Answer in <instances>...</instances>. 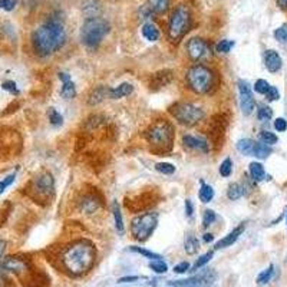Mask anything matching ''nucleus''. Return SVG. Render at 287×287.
I'll use <instances>...</instances> for the list:
<instances>
[{
	"mask_svg": "<svg viewBox=\"0 0 287 287\" xmlns=\"http://www.w3.org/2000/svg\"><path fill=\"white\" fill-rule=\"evenodd\" d=\"M59 259L63 270L69 276L82 277L94 267L96 261V249L88 240H77L63 249Z\"/></svg>",
	"mask_w": 287,
	"mask_h": 287,
	"instance_id": "f257e3e1",
	"label": "nucleus"
},
{
	"mask_svg": "<svg viewBox=\"0 0 287 287\" xmlns=\"http://www.w3.org/2000/svg\"><path fill=\"white\" fill-rule=\"evenodd\" d=\"M66 40V29L59 18H52L38 26L32 33V48L40 57L51 56Z\"/></svg>",
	"mask_w": 287,
	"mask_h": 287,
	"instance_id": "f03ea898",
	"label": "nucleus"
},
{
	"mask_svg": "<svg viewBox=\"0 0 287 287\" xmlns=\"http://www.w3.org/2000/svg\"><path fill=\"white\" fill-rule=\"evenodd\" d=\"M175 130L170 121L158 119L150 125L145 132V138L150 144L151 151L158 155L168 154L174 147Z\"/></svg>",
	"mask_w": 287,
	"mask_h": 287,
	"instance_id": "7ed1b4c3",
	"label": "nucleus"
},
{
	"mask_svg": "<svg viewBox=\"0 0 287 287\" xmlns=\"http://www.w3.org/2000/svg\"><path fill=\"white\" fill-rule=\"evenodd\" d=\"M187 85L190 86V89L194 91L195 94L204 95L211 92L215 88L217 83V78L214 71L210 69L206 65H194L188 71H187Z\"/></svg>",
	"mask_w": 287,
	"mask_h": 287,
	"instance_id": "20e7f679",
	"label": "nucleus"
},
{
	"mask_svg": "<svg viewBox=\"0 0 287 287\" xmlns=\"http://www.w3.org/2000/svg\"><path fill=\"white\" fill-rule=\"evenodd\" d=\"M111 32V25L109 22L99 18H91L86 19L82 25L80 29V40L82 43L89 48L95 49L101 45V42L105 39V36Z\"/></svg>",
	"mask_w": 287,
	"mask_h": 287,
	"instance_id": "39448f33",
	"label": "nucleus"
},
{
	"mask_svg": "<svg viewBox=\"0 0 287 287\" xmlns=\"http://www.w3.org/2000/svg\"><path fill=\"white\" fill-rule=\"evenodd\" d=\"M191 10L187 4H178L171 13L168 23V38L172 43H178L191 29Z\"/></svg>",
	"mask_w": 287,
	"mask_h": 287,
	"instance_id": "423d86ee",
	"label": "nucleus"
},
{
	"mask_svg": "<svg viewBox=\"0 0 287 287\" xmlns=\"http://www.w3.org/2000/svg\"><path fill=\"white\" fill-rule=\"evenodd\" d=\"M55 194V180L52 174L42 171L30 183V197L36 203H51Z\"/></svg>",
	"mask_w": 287,
	"mask_h": 287,
	"instance_id": "0eeeda50",
	"label": "nucleus"
},
{
	"mask_svg": "<svg viewBox=\"0 0 287 287\" xmlns=\"http://www.w3.org/2000/svg\"><path fill=\"white\" fill-rule=\"evenodd\" d=\"M158 224V214L150 211L142 212L131 220V233L136 241H147L153 235L154 230Z\"/></svg>",
	"mask_w": 287,
	"mask_h": 287,
	"instance_id": "6e6552de",
	"label": "nucleus"
},
{
	"mask_svg": "<svg viewBox=\"0 0 287 287\" xmlns=\"http://www.w3.org/2000/svg\"><path fill=\"white\" fill-rule=\"evenodd\" d=\"M170 112L181 125H185V127H194L204 118L203 108L190 104V102L174 104L170 108Z\"/></svg>",
	"mask_w": 287,
	"mask_h": 287,
	"instance_id": "1a4fd4ad",
	"label": "nucleus"
},
{
	"mask_svg": "<svg viewBox=\"0 0 287 287\" xmlns=\"http://www.w3.org/2000/svg\"><path fill=\"white\" fill-rule=\"evenodd\" d=\"M215 271L212 268H206L203 273L195 274L190 279L185 280H178V282H171V286L177 287H211L215 282Z\"/></svg>",
	"mask_w": 287,
	"mask_h": 287,
	"instance_id": "9d476101",
	"label": "nucleus"
},
{
	"mask_svg": "<svg viewBox=\"0 0 287 287\" xmlns=\"http://www.w3.org/2000/svg\"><path fill=\"white\" fill-rule=\"evenodd\" d=\"M0 267L7 273H13L16 276H23V274L30 273L32 264L27 259H25L22 256H9V257L3 259V261L0 263Z\"/></svg>",
	"mask_w": 287,
	"mask_h": 287,
	"instance_id": "9b49d317",
	"label": "nucleus"
},
{
	"mask_svg": "<svg viewBox=\"0 0 287 287\" xmlns=\"http://www.w3.org/2000/svg\"><path fill=\"white\" fill-rule=\"evenodd\" d=\"M187 53L194 62H204L211 56V49L204 39L192 38L187 42Z\"/></svg>",
	"mask_w": 287,
	"mask_h": 287,
	"instance_id": "f8f14e48",
	"label": "nucleus"
},
{
	"mask_svg": "<svg viewBox=\"0 0 287 287\" xmlns=\"http://www.w3.org/2000/svg\"><path fill=\"white\" fill-rule=\"evenodd\" d=\"M238 86V92H240V106H241V112L244 115H251L254 111L256 102L253 98L251 88L246 80H238L237 82Z\"/></svg>",
	"mask_w": 287,
	"mask_h": 287,
	"instance_id": "ddd939ff",
	"label": "nucleus"
},
{
	"mask_svg": "<svg viewBox=\"0 0 287 287\" xmlns=\"http://www.w3.org/2000/svg\"><path fill=\"white\" fill-rule=\"evenodd\" d=\"M210 138L211 142L214 145H218V148L221 147V142L224 139L226 135V124H224V118L223 115H215L212 116L210 124Z\"/></svg>",
	"mask_w": 287,
	"mask_h": 287,
	"instance_id": "4468645a",
	"label": "nucleus"
},
{
	"mask_svg": "<svg viewBox=\"0 0 287 287\" xmlns=\"http://www.w3.org/2000/svg\"><path fill=\"white\" fill-rule=\"evenodd\" d=\"M183 144L185 148L192 151H200V153L207 154L210 151L209 142L203 136H195V135H184L183 136Z\"/></svg>",
	"mask_w": 287,
	"mask_h": 287,
	"instance_id": "2eb2a0df",
	"label": "nucleus"
},
{
	"mask_svg": "<svg viewBox=\"0 0 287 287\" xmlns=\"http://www.w3.org/2000/svg\"><path fill=\"white\" fill-rule=\"evenodd\" d=\"M172 71L170 69H162V71H158V72H155L151 75L150 78V88L153 89V91H158V89H161V88H164V86H167L170 82L172 80Z\"/></svg>",
	"mask_w": 287,
	"mask_h": 287,
	"instance_id": "dca6fc26",
	"label": "nucleus"
},
{
	"mask_svg": "<svg viewBox=\"0 0 287 287\" xmlns=\"http://www.w3.org/2000/svg\"><path fill=\"white\" fill-rule=\"evenodd\" d=\"M59 79L62 80V89H60V96L65 99H74L77 96V86L72 80L69 74H59Z\"/></svg>",
	"mask_w": 287,
	"mask_h": 287,
	"instance_id": "f3484780",
	"label": "nucleus"
},
{
	"mask_svg": "<svg viewBox=\"0 0 287 287\" xmlns=\"http://www.w3.org/2000/svg\"><path fill=\"white\" fill-rule=\"evenodd\" d=\"M243 231H244V224H241V226L235 227V229L233 230L230 234H227L224 238H221L220 241H217V243H215L214 250H221V249H226V247H230V246H233V244L238 240V237L243 234Z\"/></svg>",
	"mask_w": 287,
	"mask_h": 287,
	"instance_id": "a211bd4d",
	"label": "nucleus"
},
{
	"mask_svg": "<svg viewBox=\"0 0 287 287\" xmlns=\"http://www.w3.org/2000/svg\"><path fill=\"white\" fill-rule=\"evenodd\" d=\"M102 12V4L99 0H83L82 3V13L86 16V19L99 18Z\"/></svg>",
	"mask_w": 287,
	"mask_h": 287,
	"instance_id": "6ab92c4d",
	"label": "nucleus"
},
{
	"mask_svg": "<svg viewBox=\"0 0 287 287\" xmlns=\"http://www.w3.org/2000/svg\"><path fill=\"white\" fill-rule=\"evenodd\" d=\"M264 63H266V68H267L268 72L276 74V72L280 71L283 62H282L280 55L276 51H267L266 55H264Z\"/></svg>",
	"mask_w": 287,
	"mask_h": 287,
	"instance_id": "aec40b11",
	"label": "nucleus"
},
{
	"mask_svg": "<svg viewBox=\"0 0 287 287\" xmlns=\"http://www.w3.org/2000/svg\"><path fill=\"white\" fill-rule=\"evenodd\" d=\"M134 92V86L128 82H124L118 86H115L112 89L108 91V96L112 98V99H121V98H125V96H130Z\"/></svg>",
	"mask_w": 287,
	"mask_h": 287,
	"instance_id": "412c9836",
	"label": "nucleus"
},
{
	"mask_svg": "<svg viewBox=\"0 0 287 287\" xmlns=\"http://www.w3.org/2000/svg\"><path fill=\"white\" fill-rule=\"evenodd\" d=\"M99 209V198L94 194H88L80 200V210L83 212H95Z\"/></svg>",
	"mask_w": 287,
	"mask_h": 287,
	"instance_id": "4be33fe9",
	"label": "nucleus"
},
{
	"mask_svg": "<svg viewBox=\"0 0 287 287\" xmlns=\"http://www.w3.org/2000/svg\"><path fill=\"white\" fill-rule=\"evenodd\" d=\"M141 33L148 42H157L159 39V29H158V26H155L154 23H150V22L142 25Z\"/></svg>",
	"mask_w": 287,
	"mask_h": 287,
	"instance_id": "5701e85b",
	"label": "nucleus"
},
{
	"mask_svg": "<svg viewBox=\"0 0 287 287\" xmlns=\"http://www.w3.org/2000/svg\"><path fill=\"white\" fill-rule=\"evenodd\" d=\"M171 0H148L147 6L150 7V10L154 15H162L168 10Z\"/></svg>",
	"mask_w": 287,
	"mask_h": 287,
	"instance_id": "b1692460",
	"label": "nucleus"
},
{
	"mask_svg": "<svg viewBox=\"0 0 287 287\" xmlns=\"http://www.w3.org/2000/svg\"><path fill=\"white\" fill-rule=\"evenodd\" d=\"M108 91L109 89H106L105 86H96L95 89L91 92L89 98H88V104L89 105H98V104H101L108 96Z\"/></svg>",
	"mask_w": 287,
	"mask_h": 287,
	"instance_id": "393cba45",
	"label": "nucleus"
},
{
	"mask_svg": "<svg viewBox=\"0 0 287 287\" xmlns=\"http://www.w3.org/2000/svg\"><path fill=\"white\" fill-rule=\"evenodd\" d=\"M254 147H256V141L249 139V138L240 139V141L237 142V150H238L241 154H244V155H250V157H253Z\"/></svg>",
	"mask_w": 287,
	"mask_h": 287,
	"instance_id": "a878e982",
	"label": "nucleus"
},
{
	"mask_svg": "<svg viewBox=\"0 0 287 287\" xmlns=\"http://www.w3.org/2000/svg\"><path fill=\"white\" fill-rule=\"evenodd\" d=\"M184 247H185V251H187V254H195L198 250H200V241L197 240V237L190 233V234H187V237H185V241H184Z\"/></svg>",
	"mask_w": 287,
	"mask_h": 287,
	"instance_id": "bb28decb",
	"label": "nucleus"
},
{
	"mask_svg": "<svg viewBox=\"0 0 287 287\" xmlns=\"http://www.w3.org/2000/svg\"><path fill=\"white\" fill-rule=\"evenodd\" d=\"M112 212H114L116 231H118L119 234H124V218H122V211H121V207H119L118 201H114V203H112Z\"/></svg>",
	"mask_w": 287,
	"mask_h": 287,
	"instance_id": "cd10ccee",
	"label": "nucleus"
},
{
	"mask_svg": "<svg viewBox=\"0 0 287 287\" xmlns=\"http://www.w3.org/2000/svg\"><path fill=\"white\" fill-rule=\"evenodd\" d=\"M250 174H251V178L254 181H263L264 177H266V171H264V167L260 164V162H251L249 167Z\"/></svg>",
	"mask_w": 287,
	"mask_h": 287,
	"instance_id": "c85d7f7f",
	"label": "nucleus"
},
{
	"mask_svg": "<svg viewBox=\"0 0 287 287\" xmlns=\"http://www.w3.org/2000/svg\"><path fill=\"white\" fill-rule=\"evenodd\" d=\"M198 197H200V200L203 203H210L211 200H212V197H214L212 187H210L209 184L201 181V188H200V192H198Z\"/></svg>",
	"mask_w": 287,
	"mask_h": 287,
	"instance_id": "c756f323",
	"label": "nucleus"
},
{
	"mask_svg": "<svg viewBox=\"0 0 287 287\" xmlns=\"http://www.w3.org/2000/svg\"><path fill=\"white\" fill-rule=\"evenodd\" d=\"M243 194H244V188H243L238 183H233V184H230L229 191H227V197H229L230 200L235 201V200L241 198V197H243Z\"/></svg>",
	"mask_w": 287,
	"mask_h": 287,
	"instance_id": "7c9ffc66",
	"label": "nucleus"
},
{
	"mask_svg": "<svg viewBox=\"0 0 287 287\" xmlns=\"http://www.w3.org/2000/svg\"><path fill=\"white\" fill-rule=\"evenodd\" d=\"M270 154H271V148H270L268 145L263 144V142H256L253 157H257V158H267Z\"/></svg>",
	"mask_w": 287,
	"mask_h": 287,
	"instance_id": "2f4dec72",
	"label": "nucleus"
},
{
	"mask_svg": "<svg viewBox=\"0 0 287 287\" xmlns=\"http://www.w3.org/2000/svg\"><path fill=\"white\" fill-rule=\"evenodd\" d=\"M273 273H274V266L271 264V266H268L264 271H261L257 276V283L259 285H267L268 282L271 280V277H273Z\"/></svg>",
	"mask_w": 287,
	"mask_h": 287,
	"instance_id": "473e14b6",
	"label": "nucleus"
},
{
	"mask_svg": "<svg viewBox=\"0 0 287 287\" xmlns=\"http://www.w3.org/2000/svg\"><path fill=\"white\" fill-rule=\"evenodd\" d=\"M214 257V251H209V253H206V254H203L195 263H194V266H192V270L191 271H197L198 268L204 267L209 261H210L211 259Z\"/></svg>",
	"mask_w": 287,
	"mask_h": 287,
	"instance_id": "72a5a7b5",
	"label": "nucleus"
},
{
	"mask_svg": "<svg viewBox=\"0 0 287 287\" xmlns=\"http://www.w3.org/2000/svg\"><path fill=\"white\" fill-rule=\"evenodd\" d=\"M48 116H49V121H51V124H52L53 127H60V125L63 124L62 115L59 114L55 108H51V109L48 111Z\"/></svg>",
	"mask_w": 287,
	"mask_h": 287,
	"instance_id": "f704fd0d",
	"label": "nucleus"
},
{
	"mask_svg": "<svg viewBox=\"0 0 287 287\" xmlns=\"http://www.w3.org/2000/svg\"><path fill=\"white\" fill-rule=\"evenodd\" d=\"M260 141L263 142V144H266V145H274L277 141H279V138H277V135L273 134V132H270V131H263L261 134H260Z\"/></svg>",
	"mask_w": 287,
	"mask_h": 287,
	"instance_id": "c9c22d12",
	"label": "nucleus"
},
{
	"mask_svg": "<svg viewBox=\"0 0 287 287\" xmlns=\"http://www.w3.org/2000/svg\"><path fill=\"white\" fill-rule=\"evenodd\" d=\"M155 170L161 172V174H164V175H172L175 172V167L170 162H158L155 165Z\"/></svg>",
	"mask_w": 287,
	"mask_h": 287,
	"instance_id": "e433bc0d",
	"label": "nucleus"
},
{
	"mask_svg": "<svg viewBox=\"0 0 287 287\" xmlns=\"http://www.w3.org/2000/svg\"><path fill=\"white\" fill-rule=\"evenodd\" d=\"M234 48V42L233 40H220L218 43H217V46H215V49H217V52L218 53H229L230 51Z\"/></svg>",
	"mask_w": 287,
	"mask_h": 287,
	"instance_id": "4c0bfd02",
	"label": "nucleus"
},
{
	"mask_svg": "<svg viewBox=\"0 0 287 287\" xmlns=\"http://www.w3.org/2000/svg\"><path fill=\"white\" fill-rule=\"evenodd\" d=\"M131 250L135 251V253H138V254H141V256H144V257H147V259H151V260H161L162 259L159 254H157L154 251H150V250L142 249V247H131Z\"/></svg>",
	"mask_w": 287,
	"mask_h": 287,
	"instance_id": "58836bf2",
	"label": "nucleus"
},
{
	"mask_svg": "<svg viewBox=\"0 0 287 287\" xmlns=\"http://www.w3.org/2000/svg\"><path fill=\"white\" fill-rule=\"evenodd\" d=\"M150 268L155 271L157 274H164L167 270H168V266L162 261V260H153L150 263Z\"/></svg>",
	"mask_w": 287,
	"mask_h": 287,
	"instance_id": "ea45409f",
	"label": "nucleus"
},
{
	"mask_svg": "<svg viewBox=\"0 0 287 287\" xmlns=\"http://www.w3.org/2000/svg\"><path fill=\"white\" fill-rule=\"evenodd\" d=\"M215 218H217V215H215V212L212 210L204 211V214H203V227L204 229H209L211 224H214Z\"/></svg>",
	"mask_w": 287,
	"mask_h": 287,
	"instance_id": "a19ab883",
	"label": "nucleus"
},
{
	"mask_svg": "<svg viewBox=\"0 0 287 287\" xmlns=\"http://www.w3.org/2000/svg\"><path fill=\"white\" fill-rule=\"evenodd\" d=\"M15 180H16V174L13 172V174H9L7 177H4L1 181H0V194H3V192L6 191L13 183H15Z\"/></svg>",
	"mask_w": 287,
	"mask_h": 287,
	"instance_id": "79ce46f5",
	"label": "nucleus"
},
{
	"mask_svg": "<svg viewBox=\"0 0 287 287\" xmlns=\"http://www.w3.org/2000/svg\"><path fill=\"white\" fill-rule=\"evenodd\" d=\"M268 89H270V85H268L267 80H264V79H259V80L254 83V91H256L257 94L266 95Z\"/></svg>",
	"mask_w": 287,
	"mask_h": 287,
	"instance_id": "37998d69",
	"label": "nucleus"
},
{
	"mask_svg": "<svg viewBox=\"0 0 287 287\" xmlns=\"http://www.w3.org/2000/svg\"><path fill=\"white\" fill-rule=\"evenodd\" d=\"M231 172H233V162H231L230 158H226V159L221 162V165H220V174H221L223 177H230Z\"/></svg>",
	"mask_w": 287,
	"mask_h": 287,
	"instance_id": "c03bdc74",
	"label": "nucleus"
},
{
	"mask_svg": "<svg viewBox=\"0 0 287 287\" xmlns=\"http://www.w3.org/2000/svg\"><path fill=\"white\" fill-rule=\"evenodd\" d=\"M274 38L277 39L280 43H287V23L282 25L279 29H276V32H274Z\"/></svg>",
	"mask_w": 287,
	"mask_h": 287,
	"instance_id": "a18cd8bd",
	"label": "nucleus"
},
{
	"mask_svg": "<svg viewBox=\"0 0 287 287\" xmlns=\"http://www.w3.org/2000/svg\"><path fill=\"white\" fill-rule=\"evenodd\" d=\"M1 88H3L6 92L12 94V95H19L18 85H16V82H13V80H6V82H3V83H1Z\"/></svg>",
	"mask_w": 287,
	"mask_h": 287,
	"instance_id": "49530a36",
	"label": "nucleus"
},
{
	"mask_svg": "<svg viewBox=\"0 0 287 287\" xmlns=\"http://www.w3.org/2000/svg\"><path fill=\"white\" fill-rule=\"evenodd\" d=\"M271 116H273V111H271L270 106H260V109L257 112V118L260 121H263V122L268 121V119H271Z\"/></svg>",
	"mask_w": 287,
	"mask_h": 287,
	"instance_id": "de8ad7c7",
	"label": "nucleus"
},
{
	"mask_svg": "<svg viewBox=\"0 0 287 287\" xmlns=\"http://www.w3.org/2000/svg\"><path fill=\"white\" fill-rule=\"evenodd\" d=\"M0 287H15L12 279L7 276V271L0 267Z\"/></svg>",
	"mask_w": 287,
	"mask_h": 287,
	"instance_id": "09e8293b",
	"label": "nucleus"
},
{
	"mask_svg": "<svg viewBox=\"0 0 287 287\" xmlns=\"http://www.w3.org/2000/svg\"><path fill=\"white\" fill-rule=\"evenodd\" d=\"M18 6V0H0V9L4 12H12Z\"/></svg>",
	"mask_w": 287,
	"mask_h": 287,
	"instance_id": "8fccbe9b",
	"label": "nucleus"
},
{
	"mask_svg": "<svg viewBox=\"0 0 287 287\" xmlns=\"http://www.w3.org/2000/svg\"><path fill=\"white\" fill-rule=\"evenodd\" d=\"M274 128H276V131H279V132H285L287 130V121L285 118H277V119L274 121Z\"/></svg>",
	"mask_w": 287,
	"mask_h": 287,
	"instance_id": "3c124183",
	"label": "nucleus"
},
{
	"mask_svg": "<svg viewBox=\"0 0 287 287\" xmlns=\"http://www.w3.org/2000/svg\"><path fill=\"white\" fill-rule=\"evenodd\" d=\"M154 16V13L150 10V7L147 4H144L141 9H139V18L141 19H151Z\"/></svg>",
	"mask_w": 287,
	"mask_h": 287,
	"instance_id": "603ef678",
	"label": "nucleus"
},
{
	"mask_svg": "<svg viewBox=\"0 0 287 287\" xmlns=\"http://www.w3.org/2000/svg\"><path fill=\"white\" fill-rule=\"evenodd\" d=\"M266 96H267L268 101H277L280 98V94H279V91H277L276 86H270V89L267 91Z\"/></svg>",
	"mask_w": 287,
	"mask_h": 287,
	"instance_id": "864d4df0",
	"label": "nucleus"
},
{
	"mask_svg": "<svg viewBox=\"0 0 287 287\" xmlns=\"http://www.w3.org/2000/svg\"><path fill=\"white\" fill-rule=\"evenodd\" d=\"M188 268H190V264H188L187 261H184V263L177 264V266L174 267V271H175V273H185Z\"/></svg>",
	"mask_w": 287,
	"mask_h": 287,
	"instance_id": "5fc2aeb1",
	"label": "nucleus"
},
{
	"mask_svg": "<svg viewBox=\"0 0 287 287\" xmlns=\"http://www.w3.org/2000/svg\"><path fill=\"white\" fill-rule=\"evenodd\" d=\"M185 214H187V217H191L194 214V206L190 200H185Z\"/></svg>",
	"mask_w": 287,
	"mask_h": 287,
	"instance_id": "6e6d98bb",
	"label": "nucleus"
},
{
	"mask_svg": "<svg viewBox=\"0 0 287 287\" xmlns=\"http://www.w3.org/2000/svg\"><path fill=\"white\" fill-rule=\"evenodd\" d=\"M139 277L138 276H128V277H121L118 280V283H131V282H136Z\"/></svg>",
	"mask_w": 287,
	"mask_h": 287,
	"instance_id": "4d7b16f0",
	"label": "nucleus"
},
{
	"mask_svg": "<svg viewBox=\"0 0 287 287\" xmlns=\"http://www.w3.org/2000/svg\"><path fill=\"white\" fill-rule=\"evenodd\" d=\"M6 246H7V243H6L3 238H0V257L3 256V253H4V250H6Z\"/></svg>",
	"mask_w": 287,
	"mask_h": 287,
	"instance_id": "13d9d810",
	"label": "nucleus"
},
{
	"mask_svg": "<svg viewBox=\"0 0 287 287\" xmlns=\"http://www.w3.org/2000/svg\"><path fill=\"white\" fill-rule=\"evenodd\" d=\"M203 240H204L206 243H210V241H212V240H214V235L207 233V234H204V235H203Z\"/></svg>",
	"mask_w": 287,
	"mask_h": 287,
	"instance_id": "bf43d9fd",
	"label": "nucleus"
},
{
	"mask_svg": "<svg viewBox=\"0 0 287 287\" xmlns=\"http://www.w3.org/2000/svg\"><path fill=\"white\" fill-rule=\"evenodd\" d=\"M277 3L282 9H287V0H277Z\"/></svg>",
	"mask_w": 287,
	"mask_h": 287,
	"instance_id": "052dcab7",
	"label": "nucleus"
},
{
	"mask_svg": "<svg viewBox=\"0 0 287 287\" xmlns=\"http://www.w3.org/2000/svg\"><path fill=\"white\" fill-rule=\"evenodd\" d=\"M286 221H287V220H286Z\"/></svg>",
	"mask_w": 287,
	"mask_h": 287,
	"instance_id": "680f3d73",
	"label": "nucleus"
}]
</instances>
